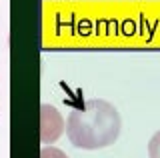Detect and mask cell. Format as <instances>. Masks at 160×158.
Returning <instances> with one entry per match:
<instances>
[{"label":"cell","mask_w":160,"mask_h":158,"mask_svg":"<svg viewBox=\"0 0 160 158\" xmlns=\"http://www.w3.org/2000/svg\"><path fill=\"white\" fill-rule=\"evenodd\" d=\"M120 128L122 120L116 106L98 98L74 108L66 120L68 140L82 150H100L114 144L120 136Z\"/></svg>","instance_id":"cell-1"},{"label":"cell","mask_w":160,"mask_h":158,"mask_svg":"<svg viewBox=\"0 0 160 158\" xmlns=\"http://www.w3.org/2000/svg\"><path fill=\"white\" fill-rule=\"evenodd\" d=\"M64 130H66V122L58 108L52 104L40 106V140L44 144H52L64 134Z\"/></svg>","instance_id":"cell-2"},{"label":"cell","mask_w":160,"mask_h":158,"mask_svg":"<svg viewBox=\"0 0 160 158\" xmlns=\"http://www.w3.org/2000/svg\"><path fill=\"white\" fill-rule=\"evenodd\" d=\"M40 158H68V154L56 146H44L40 150Z\"/></svg>","instance_id":"cell-3"},{"label":"cell","mask_w":160,"mask_h":158,"mask_svg":"<svg viewBox=\"0 0 160 158\" xmlns=\"http://www.w3.org/2000/svg\"><path fill=\"white\" fill-rule=\"evenodd\" d=\"M148 158H160V130L148 142Z\"/></svg>","instance_id":"cell-4"}]
</instances>
